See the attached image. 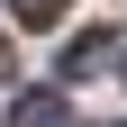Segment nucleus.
Listing matches in <instances>:
<instances>
[{
    "mask_svg": "<svg viewBox=\"0 0 127 127\" xmlns=\"http://www.w3.org/2000/svg\"><path fill=\"white\" fill-rule=\"evenodd\" d=\"M9 127H73V109H64V91H27L9 109Z\"/></svg>",
    "mask_w": 127,
    "mask_h": 127,
    "instance_id": "nucleus-2",
    "label": "nucleus"
},
{
    "mask_svg": "<svg viewBox=\"0 0 127 127\" xmlns=\"http://www.w3.org/2000/svg\"><path fill=\"white\" fill-rule=\"evenodd\" d=\"M82 73H109V27H91V36L64 45V82H82Z\"/></svg>",
    "mask_w": 127,
    "mask_h": 127,
    "instance_id": "nucleus-1",
    "label": "nucleus"
},
{
    "mask_svg": "<svg viewBox=\"0 0 127 127\" xmlns=\"http://www.w3.org/2000/svg\"><path fill=\"white\" fill-rule=\"evenodd\" d=\"M118 73H127V64H118Z\"/></svg>",
    "mask_w": 127,
    "mask_h": 127,
    "instance_id": "nucleus-5",
    "label": "nucleus"
},
{
    "mask_svg": "<svg viewBox=\"0 0 127 127\" xmlns=\"http://www.w3.org/2000/svg\"><path fill=\"white\" fill-rule=\"evenodd\" d=\"M0 73H9V45H0Z\"/></svg>",
    "mask_w": 127,
    "mask_h": 127,
    "instance_id": "nucleus-4",
    "label": "nucleus"
},
{
    "mask_svg": "<svg viewBox=\"0 0 127 127\" xmlns=\"http://www.w3.org/2000/svg\"><path fill=\"white\" fill-rule=\"evenodd\" d=\"M9 9H18L27 27H55V18H64V0H9Z\"/></svg>",
    "mask_w": 127,
    "mask_h": 127,
    "instance_id": "nucleus-3",
    "label": "nucleus"
}]
</instances>
